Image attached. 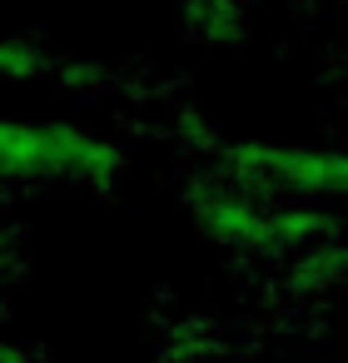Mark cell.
Segmentation results:
<instances>
[{"instance_id": "obj_1", "label": "cell", "mask_w": 348, "mask_h": 363, "mask_svg": "<svg viewBox=\"0 0 348 363\" xmlns=\"http://www.w3.org/2000/svg\"><path fill=\"white\" fill-rule=\"evenodd\" d=\"M174 21H179V40L199 55H239L259 30L254 0H179Z\"/></svg>"}]
</instances>
